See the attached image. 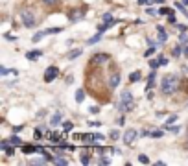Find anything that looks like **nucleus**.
Listing matches in <instances>:
<instances>
[{
	"mask_svg": "<svg viewBox=\"0 0 188 166\" xmlns=\"http://www.w3.org/2000/svg\"><path fill=\"white\" fill-rule=\"evenodd\" d=\"M42 52L41 50H33V52H28L26 54V59H30V61H35V59H39V55H41Z\"/></svg>",
	"mask_w": 188,
	"mask_h": 166,
	"instance_id": "nucleus-9",
	"label": "nucleus"
},
{
	"mask_svg": "<svg viewBox=\"0 0 188 166\" xmlns=\"http://www.w3.org/2000/svg\"><path fill=\"white\" fill-rule=\"evenodd\" d=\"M81 162H83V164H88V162H91V155H83V157H81Z\"/></svg>",
	"mask_w": 188,
	"mask_h": 166,
	"instance_id": "nucleus-29",
	"label": "nucleus"
},
{
	"mask_svg": "<svg viewBox=\"0 0 188 166\" xmlns=\"http://www.w3.org/2000/svg\"><path fill=\"white\" fill-rule=\"evenodd\" d=\"M100 39H102V31H98V33H96V35H94L92 39H88V44H94V42H98Z\"/></svg>",
	"mask_w": 188,
	"mask_h": 166,
	"instance_id": "nucleus-16",
	"label": "nucleus"
},
{
	"mask_svg": "<svg viewBox=\"0 0 188 166\" xmlns=\"http://www.w3.org/2000/svg\"><path fill=\"white\" fill-rule=\"evenodd\" d=\"M9 142L13 144V146H22V140H20L17 135H13V137H11V138H9Z\"/></svg>",
	"mask_w": 188,
	"mask_h": 166,
	"instance_id": "nucleus-14",
	"label": "nucleus"
},
{
	"mask_svg": "<svg viewBox=\"0 0 188 166\" xmlns=\"http://www.w3.org/2000/svg\"><path fill=\"white\" fill-rule=\"evenodd\" d=\"M44 35H46V31H37L35 35H33V42H39V41H41Z\"/></svg>",
	"mask_w": 188,
	"mask_h": 166,
	"instance_id": "nucleus-15",
	"label": "nucleus"
},
{
	"mask_svg": "<svg viewBox=\"0 0 188 166\" xmlns=\"http://www.w3.org/2000/svg\"><path fill=\"white\" fill-rule=\"evenodd\" d=\"M61 118H63V116H61V113H55V115L52 116V122H50V124H52V126H57L59 122H61Z\"/></svg>",
	"mask_w": 188,
	"mask_h": 166,
	"instance_id": "nucleus-13",
	"label": "nucleus"
},
{
	"mask_svg": "<svg viewBox=\"0 0 188 166\" xmlns=\"http://www.w3.org/2000/svg\"><path fill=\"white\" fill-rule=\"evenodd\" d=\"M173 55H175V57H179V55H181V46H179V44H177V46L173 48V52H172Z\"/></svg>",
	"mask_w": 188,
	"mask_h": 166,
	"instance_id": "nucleus-26",
	"label": "nucleus"
},
{
	"mask_svg": "<svg viewBox=\"0 0 188 166\" xmlns=\"http://www.w3.org/2000/svg\"><path fill=\"white\" fill-rule=\"evenodd\" d=\"M0 150H4V151H7V150H9V144H7V140H2V142H0Z\"/></svg>",
	"mask_w": 188,
	"mask_h": 166,
	"instance_id": "nucleus-25",
	"label": "nucleus"
},
{
	"mask_svg": "<svg viewBox=\"0 0 188 166\" xmlns=\"http://www.w3.org/2000/svg\"><path fill=\"white\" fill-rule=\"evenodd\" d=\"M181 42H188V35H186V33H181Z\"/></svg>",
	"mask_w": 188,
	"mask_h": 166,
	"instance_id": "nucleus-35",
	"label": "nucleus"
},
{
	"mask_svg": "<svg viewBox=\"0 0 188 166\" xmlns=\"http://www.w3.org/2000/svg\"><path fill=\"white\" fill-rule=\"evenodd\" d=\"M72 127H74V124H72L70 120H66L65 124H63V129H65V131H72Z\"/></svg>",
	"mask_w": 188,
	"mask_h": 166,
	"instance_id": "nucleus-17",
	"label": "nucleus"
},
{
	"mask_svg": "<svg viewBox=\"0 0 188 166\" xmlns=\"http://www.w3.org/2000/svg\"><path fill=\"white\" fill-rule=\"evenodd\" d=\"M159 63L161 65H168V59H166V57H159Z\"/></svg>",
	"mask_w": 188,
	"mask_h": 166,
	"instance_id": "nucleus-38",
	"label": "nucleus"
},
{
	"mask_svg": "<svg viewBox=\"0 0 188 166\" xmlns=\"http://www.w3.org/2000/svg\"><path fill=\"white\" fill-rule=\"evenodd\" d=\"M155 54V48H148L146 52H144V57H149V55H153Z\"/></svg>",
	"mask_w": 188,
	"mask_h": 166,
	"instance_id": "nucleus-28",
	"label": "nucleus"
},
{
	"mask_svg": "<svg viewBox=\"0 0 188 166\" xmlns=\"http://www.w3.org/2000/svg\"><path fill=\"white\" fill-rule=\"evenodd\" d=\"M157 13H159V15H170V13H172V9H170V7H161Z\"/></svg>",
	"mask_w": 188,
	"mask_h": 166,
	"instance_id": "nucleus-18",
	"label": "nucleus"
},
{
	"mask_svg": "<svg viewBox=\"0 0 188 166\" xmlns=\"http://www.w3.org/2000/svg\"><path fill=\"white\" fill-rule=\"evenodd\" d=\"M138 162L148 164V162H149V157H148V155H138Z\"/></svg>",
	"mask_w": 188,
	"mask_h": 166,
	"instance_id": "nucleus-21",
	"label": "nucleus"
},
{
	"mask_svg": "<svg viewBox=\"0 0 188 166\" xmlns=\"http://www.w3.org/2000/svg\"><path fill=\"white\" fill-rule=\"evenodd\" d=\"M183 2H184V4H188V0H183Z\"/></svg>",
	"mask_w": 188,
	"mask_h": 166,
	"instance_id": "nucleus-44",
	"label": "nucleus"
},
{
	"mask_svg": "<svg viewBox=\"0 0 188 166\" xmlns=\"http://www.w3.org/2000/svg\"><path fill=\"white\" fill-rule=\"evenodd\" d=\"M184 55H186V57H188V48H184Z\"/></svg>",
	"mask_w": 188,
	"mask_h": 166,
	"instance_id": "nucleus-42",
	"label": "nucleus"
},
{
	"mask_svg": "<svg viewBox=\"0 0 188 166\" xmlns=\"http://www.w3.org/2000/svg\"><path fill=\"white\" fill-rule=\"evenodd\" d=\"M166 126H168V129H170L172 133H179V131H181L179 126H172V124H166Z\"/></svg>",
	"mask_w": 188,
	"mask_h": 166,
	"instance_id": "nucleus-22",
	"label": "nucleus"
},
{
	"mask_svg": "<svg viewBox=\"0 0 188 166\" xmlns=\"http://www.w3.org/2000/svg\"><path fill=\"white\" fill-rule=\"evenodd\" d=\"M159 65H161V63H159V59H157V61H155V59H153V61H149V66H151L153 70H157V68H159Z\"/></svg>",
	"mask_w": 188,
	"mask_h": 166,
	"instance_id": "nucleus-24",
	"label": "nucleus"
},
{
	"mask_svg": "<svg viewBox=\"0 0 188 166\" xmlns=\"http://www.w3.org/2000/svg\"><path fill=\"white\" fill-rule=\"evenodd\" d=\"M137 138V131L135 129H127L126 133H124V142L126 144H133V140Z\"/></svg>",
	"mask_w": 188,
	"mask_h": 166,
	"instance_id": "nucleus-6",
	"label": "nucleus"
},
{
	"mask_svg": "<svg viewBox=\"0 0 188 166\" xmlns=\"http://www.w3.org/2000/svg\"><path fill=\"white\" fill-rule=\"evenodd\" d=\"M146 2L151 4V2H155V0H138V4H146Z\"/></svg>",
	"mask_w": 188,
	"mask_h": 166,
	"instance_id": "nucleus-40",
	"label": "nucleus"
},
{
	"mask_svg": "<svg viewBox=\"0 0 188 166\" xmlns=\"http://www.w3.org/2000/svg\"><path fill=\"white\" fill-rule=\"evenodd\" d=\"M175 120H177V116H170V118H168V124H173Z\"/></svg>",
	"mask_w": 188,
	"mask_h": 166,
	"instance_id": "nucleus-41",
	"label": "nucleus"
},
{
	"mask_svg": "<svg viewBox=\"0 0 188 166\" xmlns=\"http://www.w3.org/2000/svg\"><path fill=\"white\" fill-rule=\"evenodd\" d=\"M83 100H85V91H83V89H77V91H76V102L81 103Z\"/></svg>",
	"mask_w": 188,
	"mask_h": 166,
	"instance_id": "nucleus-10",
	"label": "nucleus"
},
{
	"mask_svg": "<svg viewBox=\"0 0 188 166\" xmlns=\"http://www.w3.org/2000/svg\"><path fill=\"white\" fill-rule=\"evenodd\" d=\"M77 55H81V50H74V52H70V54H68V59H74V57H77Z\"/></svg>",
	"mask_w": 188,
	"mask_h": 166,
	"instance_id": "nucleus-23",
	"label": "nucleus"
},
{
	"mask_svg": "<svg viewBox=\"0 0 188 166\" xmlns=\"http://www.w3.org/2000/svg\"><path fill=\"white\" fill-rule=\"evenodd\" d=\"M42 2L48 4V6H55V4H57V0H42Z\"/></svg>",
	"mask_w": 188,
	"mask_h": 166,
	"instance_id": "nucleus-31",
	"label": "nucleus"
},
{
	"mask_svg": "<svg viewBox=\"0 0 188 166\" xmlns=\"http://www.w3.org/2000/svg\"><path fill=\"white\" fill-rule=\"evenodd\" d=\"M151 137H155V138H159V137H162V131H153V133H151Z\"/></svg>",
	"mask_w": 188,
	"mask_h": 166,
	"instance_id": "nucleus-33",
	"label": "nucleus"
},
{
	"mask_svg": "<svg viewBox=\"0 0 188 166\" xmlns=\"http://www.w3.org/2000/svg\"><path fill=\"white\" fill-rule=\"evenodd\" d=\"M111 138H118V131H111Z\"/></svg>",
	"mask_w": 188,
	"mask_h": 166,
	"instance_id": "nucleus-39",
	"label": "nucleus"
},
{
	"mask_svg": "<svg viewBox=\"0 0 188 166\" xmlns=\"http://www.w3.org/2000/svg\"><path fill=\"white\" fill-rule=\"evenodd\" d=\"M88 111H91V113H92V115H98V113H100V107H96V105H94V107H91V109H88Z\"/></svg>",
	"mask_w": 188,
	"mask_h": 166,
	"instance_id": "nucleus-32",
	"label": "nucleus"
},
{
	"mask_svg": "<svg viewBox=\"0 0 188 166\" xmlns=\"http://www.w3.org/2000/svg\"><path fill=\"white\" fill-rule=\"evenodd\" d=\"M54 162H55V164H61V166L68 164V161H66V159H61V157H55V159H54Z\"/></svg>",
	"mask_w": 188,
	"mask_h": 166,
	"instance_id": "nucleus-19",
	"label": "nucleus"
},
{
	"mask_svg": "<svg viewBox=\"0 0 188 166\" xmlns=\"http://www.w3.org/2000/svg\"><path fill=\"white\" fill-rule=\"evenodd\" d=\"M157 31H159V41H161V42H164L166 39H168V33L162 30V26H157Z\"/></svg>",
	"mask_w": 188,
	"mask_h": 166,
	"instance_id": "nucleus-11",
	"label": "nucleus"
},
{
	"mask_svg": "<svg viewBox=\"0 0 188 166\" xmlns=\"http://www.w3.org/2000/svg\"><path fill=\"white\" fill-rule=\"evenodd\" d=\"M0 74H2V76H7V74H9V70L6 68V66H0Z\"/></svg>",
	"mask_w": 188,
	"mask_h": 166,
	"instance_id": "nucleus-30",
	"label": "nucleus"
},
{
	"mask_svg": "<svg viewBox=\"0 0 188 166\" xmlns=\"http://www.w3.org/2000/svg\"><path fill=\"white\" fill-rule=\"evenodd\" d=\"M107 59H109V55H107V54H96V55H92V57H91V66L103 65Z\"/></svg>",
	"mask_w": 188,
	"mask_h": 166,
	"instance_id": "nucleus-5",
	"label": "nucleus"
},
{
	"mask_svg": "<svg viewBox=\"0 0 188 166\" xmlns=\"http://www.w3.org/2000/svg\"><path fill=\"white\" fill-rule=\"evenodd\" d=\"M22 151H24V153H33V151H37V148H33V146H22Z\"/></svg>",
	"mask_w": 188,
	"mask_h": 166,
	"instance_id": "nucleus-20",
	"label": "nucleus"
},
{
	"mask_svg": "<svg viewBox=\"0 0 188 166\" xmlns=\"http://www.w3.org/2000/svg\"><path fill=\"white\" fill-rule=\"evenodd\" d=\"M88 126H92V127H100L102 124H100V122H88Z\"/></svg>",
	"mask_w": 188,
	"mask_h": 166,
	"instance_id": "nucleus-37",
	"label": "nucleus"
},
{
	"mask_svg": "<svg viewBox=\"0 0 188 166\" xmlns=\"http://www.w3.org/2000/svg\"><path fill=\"white\" fill-rule=\"evenodd\" d=\"M111 161L107 159V157H102V159H100V164H109Z\"/></svg>",
	"mask_w": 188,
	"mask_h": 166,
	"instance_id": "nucleus-36",
	"label": "nucleus"
},
{
	"mask_svg": "<svg viewBox=\"0 0 188 166\" xmlns=\"http://www.w3.org/2000/svg\"><path fill=\"white\" fill-rule=\"evenodd\" d=\"M57 76H59V68H57V66H48L46 72H44V81H46V83H52Z\"/></svg>",
	"mask_w": 188,
	"mask_h": 166,
	"instance_id": "nucleus-4",
	"label": "nucleus"
},
{
	"mask_svg": "<svg viewBox=\"0 0 188 166\" xmlns=\"http://www.w3.org/2000/svg\"><path fill=\"white\" fill-rule=\"evenodd\" d=\"M118 83H120V74H118V72H114L113 76H111V80H109V87H111V89H116V87H118Z\"/></svg>",
	"mask_w": 188,
	"mask_h": 166,
	"instance_id": "nucleus-8",
	"label": "nucleus"
},
{
	"mask_svg": "<svg viewBox=\"0 0 188 166\" xmlns=\"http://www.w3.org/2000/svg\"><path fill=\"white\" fill-rule=\"evenodd\" d=\"M175 89H177V77H175L173 74L164 76V77H162V83H161V91H162L164 94H173Z\"/></svg>",
	"mask_w": 188,
	"mask_h": 166,
	"instance_id": "nucleus-1",
	"label": "nucleus"
},
{
	"mask_svg": "<svg viewBox=\"0 0 188 166\" xmlns=\"http://www.w3.org/2000/svg\"><path fill=\"white\" fill-rule=\"evenodd\" d=\"M83 15H85V11L83 9H74V11H70V20L72 22H76V20H80V19H83Z\"/></svg>",
	"mask_w": 188,
	"mask_h": 166,
	"instance_id": "nucleus-7",
	"label": "nucleus"
},
{
	"mask_svg": "<svg viewBox=\"0 0 188 166\" xmlns=\"http://www.w3.org/2000/svg\"><path fill=\"white\" fill-rule=\"evenodd\" d=\"M155 2H159V4H164V0H155Z\"/></svg>",
	"mask_w": 188,
	"mask_h": 166,
	"instance_id": "nucleus-43",
	"label": "nucleus"
},
{
	"mask_svg": "<svg viewBox=\"0 0 188 166\" xmlns=\"http://www.w3.org/2000/svg\"><path fill=\"white\" fill-rule=\"evenodd\" d=\"M168 22H172V24H177V20H175V17H173L172 13L168 15Z\"/></svg>",
	"mask_w": 188,
	"mask_h": 166,
	"instance_id": "nucleus-34",
	"label": "nucleus"
},
{
	"mask_svg": "<svg viewBox=\"0 0 188 166\" xmlns=\"http://www.w3.org/2000/svg\"><path fill=\"white\" fill-rule=\"evenodd\" d=\"M20 19H22V22H24L26 28H33V26H35V17H33L28 9H22L20 11Z\"/></svg>",
	"mask_w": 188,
	"mask_h": 166,
	"instance_id": "nucleus-3",
	"label": "nucleus"
},
{
	"mask_svg": "<svg viewBox=\"0 0 188 166\" xmlns=\"http://www.w3.org/2000/svg\"><path fill=\"white\" fill-rule=\"evenodd\" d=\"M138 80H140V72H138V70H135V72L129 74V81H131V83H135V81H138Z\"/></svg>",
	"mask_w": 188,
	"mask_h": 166,
	"instance_id": "nucleus-12",
	"label": "nucleus"
},
{
	"mask_svg": "<svg viewBox=\"0 0 188 166\" xmlns=\"http://www.w3.org/2000/svg\"><path fill=\"white\" fill-rule=\"evenodd\" d=\"M133 105H135V102H133V96L129 91H124L120 96V102H118V109L124 111V113H129V111L133 109Z\"/></svg>",
	"mask_w": 188,
	"mask_h": 166,
	"instance_id": "nucleus-2",
	"label": "nucleus"
},
{
	"mask_svg": "<svg viewBox=\"0 0 188 166\" xmlns=\"http://www.w3.org/2000/svg\"><path fill=\"white\" fill-rule=\"evenodd\" d=\"M44 161H46V159H31L30 164H44Z\"/></svg>",
	"mask_w": 188,
	"mask_h": 166,
	"instance_id": "nucleus-27",
	"label": "nucleus"
}]
</instances>
